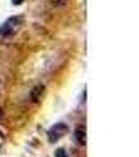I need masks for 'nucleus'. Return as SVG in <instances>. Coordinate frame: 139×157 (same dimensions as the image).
Wrapping results in <instances>:
<instances>
[{"mask_svg":"<svg viewBox=\"0 0 139 157\" xmlns=\"http://www.w3.org/2000/svg\"><path fill=\"white\" fill-rule=\"evenodd\" d=\"M20 19L18 17H13V18H9L7 21L1 26L0 29V35H2L3 37H9L14 35L15 33L18 30L19 26H20Z\"/></svg>","mask_w":139,"mask_h":157,"instance_id":"obj_2","label":"nucleus"},{"mask_svg":"<svg viewBox=\"0 0 139 157\" xmlns=\"http://www.w3.org/2000/svg\"><path fill=\"white\" fill-rule=\"evenodd\" d=\"M54 156L55 157H68L67 155V153H66V151L64 150V149H58L57 151H55V153H54Z\"/></svg>","mask_w":139,"mask_h":157,"instance_id":"obj_5","label":"nucleus"},{"mask_svg":"<svg viewBox=\"0 0 139 157\" xmlns=\"http://www.w3.org/2000/svg\"><path fill=\"white\" fill-rule=\"evenodd\" d=\"M44 90H45V87L43 85L36 86V87L32 90V92H30V98H32V100L34 101V102H38V101L41 98Z\"/></svg>","mask_w":139,"mask_h":157,"instance_id":"obj_4","label":"nucleus"},{"mask_svg":"<svg viewBox=\"0 0 139 157\" xmlns=\"http://www.w3.org/2000/svg\"><path fill=\"white\" fill-rule=\"evenodd\" d=\"M23 1L24 0H12L13 4H15V6H19V4H21Z\"/></svg>","mask_w":139,"mask_h":157,"instance_id":"obj_6","label":"nucleus"},{"mask_svg":"<svg viewBox=\"0 0 139 157\" xmlns=\"http://www.w3.org/2000/svg\"><path fill=\"white\" fill-rule=\"evenodd\" d=\"M68 131H69V128H68L67 125L59 123V124H55V125H54L49 129L48 132H47V136H48L50 143L54 144L57 143L58 140H60L62 137H64L68 133Z\"/></svg>","mask_w":139,"mask_h":157,"instance_id":"obj_1","label":"nucleus"},{"mask_svg":"<svg viewBox=\"0 0 139 157\" xmlns=\"http://www.w3.org/2000/svg\"><path fill=\"white\" fill-rule=\"evenodd\" d=\"M74 137L80 145L85 146L87 144V132H86V128L84 126H80L75 129Z\"/></svg>","mask_w":139,"mask_h":157,"instance_id":"obj_3","label":"nucleus"}]
</instances>
